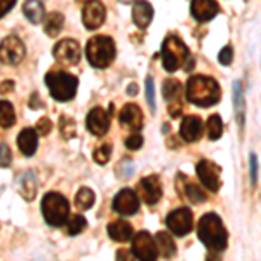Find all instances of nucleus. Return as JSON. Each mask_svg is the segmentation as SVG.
<instances>
[{
  "label": "nucleus",
  "mask_w": 261,
  "mask_h": 261,
  "mask_svg": "<svg viewBox=\"0 0 261 261\" xmlns=\"http://www.w3.org/2000/svg\"><path fill=\"white\" fill-rule=\"evenodd\" d=\"M221 98V89L211 77H204V75H195V77L188 79L187 82V99L195 107L207 108L216 105Z\"/></svg>",
  "instance_id": "obj_1"
},
{
  "label": "nucleus",
  "mask_w": 261,
  "mask_h": 261,
  "mask_svg": "<svg viewBox=\"0 0 261 261\" xmlns=\"http://www.w3.org/2000/svg\"><path fill=\"white\" fill-rule=\"evenodd\" d=\"M199 239L202 241L205 247L209 251L220 252L225 251L226 242H228V233H226V228L223 225V221L220 220V216L214 213H207L200 218L199 221Z\"/></svg>",
  "instance_id": "obj_2"
},
{
  "label": "nucleus",
  "mask_w": 261,
  "mask_h": 261,
  "mask_svg": "<svg viewBox=\"0 0 261 261\" xmlns=\"http://www.w3.org/2000/svg\"><path fill=\"white\" fill-rule=\"evenodd\" d=\"M42 216H44L45 223L54 228L65 226L70 220V204L65 195L58 192H49L44 195L40 202Z\"/></svg>",
  "instance_id": "obj_3"
},
{
  "label": "nucleus",
  "mask_w": 261,
  "mask_h": 261,
  "mask_svg": "<svg viewBox=\"0 0 261 261\" xmlns=\"http://www.w3.org/2000/svg\"><path fill=\"white\" fill-rule=\"evenodd\" d=\"M185 63H187V66H185L187 70H190V66L193 68V58H190L188 47L179 37L169 35L162 45V66L169 73H172V71L179 70Z\"/></svg>",
  "instance_id": "obj_4"
},
{
  "label": "nucleus",
  "mask_w": 261,
  "mask_h": 261,
  "mask_svg": "<svg viewBox=\"0 0 261 261\" xmlns=\"http://www.w3.org/2000/svg\"><path fill=\"white\" fill-rule=\"evenodd\" d=\"M45 86L49 87V92L54 99L65 103V101L75 98V92H77L79 87V79L63 70H54L45 75Z\"/></svg>",
  "instance_id": "obj_5"
},
{
  "label": "nucleus",
  "mask_w": 261,
  "mask_h": 261,
  "mask_svg": "<svg viewBox=\"0 0 261 261\" xmlns=\"http://www.w3.org/2000/svg\"><path fill=\"white\" fill-rule=\"evenodd\" d=\"M86 54H87V60H89L91 66H94V68H107V66L112 65V61L115 60V54H117L115 42L107 35L92 37V39L87 42Z\"/></svg>",
  "instance_id": "obj_6"
},
{
  "label": "nucleus",
  "mask_w": 261,
  "mask_h": 261,
  "mask_svg": "<svg viewBox=\"0 0 261 261\" xmlns=\"http://www.w3.org/2000/svg\"><path fill=\"white\" fill-rule=\"evenodd\" d=\"M24 44L21 42L19 37L9 35L0 42V63L7 66H18L24 60Z\"/></svg>",
  "instance_id": "obj_7"
},
{
  "label": "nucleus",
  "mask_w": 261,
  "mask_h": 261,
  "mask_svg": "<svg viewBox=\"0 0 261 261\" xmlns=\"http://www.w3.org/2000/svg\"><path fill=\"white\" fill-rule=\"evenodd\" d=\"M166 225L174 235H178V237H185L188 231H192V226H193L192 211L187 207L176 209V211L167 214Z\"/></svg>",
  "instance_id": "obj_8"
},
{
  "label": "nucleus",
  "mask_w": 261,
  "mask_h": 261,
  "mask_svg": "<svg viewBox=\"0 0 261 261\" xmlns=\"http://www.w3.org/2000/svg\"><path fill=\"white\" fill-rule=\"evenodd\" d=\"M130 252H133V256H136L138 259H157L159 247H157V242L150 237L148 231H140V233H136V237L133 239Z\"/></svg>",
  "instance_id": "obj_9"
},
{
  "label": "nucleus",
  "mask_w": 261,
  "mask_h": 261,
  "mask_svg": "<svg viewBox=\"0 0 261 261\" xmlns=\"http://www.w3.org/2000/svg\"><path fill=\"white\" fill-rule=\"evenodd\" d=\"M53 56L61 65H77L81 61V45L71 39L60 40L54 45Z\"/></svg>",
  "instance_id": "obj_10"
},
{
  "label": "nucleus",
  "mask_w": 261,
  "mask_h": 261,
  "mask_svg": "<svg viewBox=\"0 0 261 261\" xmlns=\"http://www.w3.org/2000/svg\"><path fill=\"white\" fill-rule=\"evenodd\" d=\"M220 174L221 169L211 161H200L197 164V176L202 181V185L205 187V190L216 193L220 190Z\"/></svg>",
  "instance_id": "obj_11"
},
{
  "label": "nucleus",
  "mask_w": 261,
  "mask_h": 261,
  "mask_svg": "<svg viewBox=\"0 0 261 261\" xmlns=\"http://www.w3.org/2000/svg\"><path fill=\"white\" fill-rule=\"evenodd\" d=\"M138 209H140V199H138L136 192L130 188H122L113 199V211L122 214V216L136 214Z\"/></svg>",
  "instance_id": "obj_12"
},
{
  "label": "nucleus",
  "mask_w": 261,
  "mask_h": 261,
  "mask_svg": "<svg viewBox=\"0 0 261 261\" xmlns=\"http://www.w3.org/2000/svg\"><path fill=\"white\" fill-rule=\"evenodd\" d=\"M86 124L89 133H92L94 136H105L110 129V113L101 107H94L87 113Z\"/></svg>",
  "instance_id": "obj_13"
},
{
  "label": "nucleus",
  "mask_w": 261,
  "mask_h": 261,
  "mask_svg": "<svg viewBox=\"0 0 261 261\" xmlns=\"http://www.w3.org/2000/svg\"><path fill=\"white\" fill-rule=\"evenodd\" d=\"M105 18H107V11H105L103 4L98 2V0H91V2L84 7L82 21L87 30H98L101 24L105 23Z\"/></svg>",
  "instance_id": "obj_14"
},
{
  "label": "nucleus",
  "mask_w": 261,
  "mask_h": 261,
  "mask_svg": "<svg viewBox=\"0 0 261 261\" xmlns=\"http://www.w3.org/2000/svg\"><path fill=\"white\" fill-rule=\"evenodd\" d=\"M138 190H140L141 199L148 205H155L162 197V185L157 176H146V178H143L140 181V185H138Z\"/></svg>",
  "instance_id": "obj_15"
},
{
  "label": "nucleus",
  "mask_w": 261,
  "mask_h": 261,
  "mask_svg": "<svg viewBox=\"0 0 261 261\" xmlns=\"http://www.w3.org/2000/svg\"><path fill=\"white\" fill-rule=\"evenodd\" d=\"M190 11L195 21L205 23V21L213 19L220 12V6H218L216 0H192Z\"/></svg>",
  "instance_id": "obj_16"
},
{
  "label": "nucleus",
  "mask_w": 261,
  "mask_h": 261,
  "mask_svg": "<svg viewBox=\"0 0 261 261\" xmlns=\"http://www.w3.org/2000/svg\"><path fill=\"white\" fill-rule=\"evenodd\" d=\"M179 134L187 143H195L200 140L202 136V120L197 115L192 117H185L181 122Z\"/></svg>",
  "instance_id": "obj_17"
},
{
  "label": "nucleus",
  "mask_w": 261,
  "mask_h": 261,
  "mask_svg": "<svg viewBox=\"0 0 261 261\" xmlns=\"http://www.w3.org/2000/svg\"><path fill=\"white\" fill-rule=\"evenodd\" d=\"M176 188L183 193L185 199H188L192 202V204H200V202L205 200V193L200 190L197 185L190 183L187 178H185V174H178V178H176Z\"/></svg>",
  "instance_id": "obj_18"
},
{
  "label": "nucleus",
  "mask_w": 261,
  "mask_h": 261,
  "mask_svg": "<svg viewBox=\"0 0 261 261\" xmlns=\"http://www.w3.org/2000/svg\"><path fill=\"white\" fill-rule=\"evenodd\" d=\"M120 125L134 130H140L143 125V112L138 105L127 103L120 112Z\"/></svg>",
  "instance_id": "obj_19"
},
{
  "label": "nucleus",
  "mask_w": 261,
  "mask_h": 261,
  "mask_svg": "<svg viewBox=\"0 0 261 261\" xmlns=\"http://www.w3.org/2000/svg\"><path fill=\"white\" fill-rule=\"evenodd\" d=\"M151 18H153V7H151L150 2L146 0H138L133 7V19H134V24L141 30L150 27L151 23Z\"/></svg>",
  "instance_id": "obj_20"
},
{
  "label": "nucleus",
  "mask_w": 261,
  "mask_h": 261,
  "mask_svg": "<svg viewBox=\"0 0 261 261\" xmlns=\"http://www.w3.org/2000/svg\"><path fill=\"white\" fill-rule=\"evenodd\" d=\"M37 145H39V133L32 127H24L18 136V146L19 151L24 157H32L37 151Z\"/></svg>",
  "instance_id": "obj_21"
},
{
  "label": "nucleus",
  "mask_w": 261,
  "mask_h": 261,
  "mask_svg": "<svg viewBox=\"0 0 261 261\" xmlns=\"http://www.w3.org/2000/svg\"><path fill=\"white\" fill-rule=\"evenodd\" d=\"M18 188L19 193L24 200H33L37 195V188H39V183H37V176L33 171H24L23 174L18 178Z\"/></svg>",
  "instance_id": "obj_22"
},
{
  "label": "nucleus",
  "mask_w": 261,
  "mask_h": 261,
  "mask_svg": "<svg viewBox=\"0 0 261 261\" xmlns=\"http://www.w3.org/2000/svg\"><path fill=\"white\" fill-rule=\"evenodd\" d=\"M23 14L32 24L42 23V19H44V16H45L44 4H42L40 0H27L23 6Z\"/></svg>",
  "instance_id": "obj_23"
},
{
  "label": "nucleus",
  "mask_w": 261,
  "mask_h": 261,
  "mask_svg": "<svg viewBox=\"0 0 261 261\" xmlns=\"http://www.w3.org/2000/svg\"><path fill=\"white\" fill-rule=\"evenodd\" d=\"M108 235L115 242H127L133 237V226L127 221H115L108 225Z\"/></svg>",
  "instance_id": "obj_24"
},
{
  "label": "nucleus",
  "mask_w": 261,
  "mask_h": 261,
  "mask_svg": "<svg viewBox=\"0 0 261 261\" xmlns=\"http://www.w3.org/2000/svg\"><path fill=\"white\" fill-rule=\"evenodd\" d=\"M233 108L237 113V120H239V127L241 130L244 129V119H246V103H244V91H242V84L235 82L233 84Z\"/></svg>",
  "instance_id": "obj_25"
},
{
  "label": "nucleus",
  "mask_w": 261,
  "mask_h": 261,
  "mask_svg": "<svg viewBox=\"0 0 261 261\" xmlns=\"http://www.w3.org/2000/svg\"><path fill=\"white\" fill-rule=\"evenodd\" d=\"M155 242H157L159 247V254H162L164 258H171V256L176 254V246L167 231H159L157 237H155Z\"/></svg>",
  "instance_id": "obj_26"
},
{
  "label": "nucleus",
  "mask_w": 261,
  "mask_h": 261,
  "mask_svg": "<svg viewBox=\"0 0 261 261\" xmlns=\"http://www.w3.org/2000/svg\"><path fill=\"white\" fill-rule=\"evenodd\" d=\"M63 24H65L63 14H60V12H50L47 18H45L44 30L49 37H56V35H60V32L63 30Z\"/></svg>",
  "instance_id": "obj_27"
},
{
  "label": "nucleus",
  "mask_w": 261,
  "mask_h": 261,
  "mask_svg": "<svg viewBox=\"0 0 261 261\" xmlns=\"http://www.w3.org/2000/svg\"><path fill=\"white\" fill-rule=\"evenodd\" d=\"M164 98L169 101V105H179V96H181V84L174 79H167L162 86Z\"/></svg>",
  "instance_id": "obj_28"
},
{
  "label": "nucleus",
  "mask_w": 261,
  "mask_h": 261,
  "mask_svg": "<svg viewBox=\"0 0 261 261\" xmlns=\"http://www.w3.org/2000/svg\"><path fill=\"white\" fill-rule=\"evenodd\" d=\"M16 124V112L9 101H0V127L9 129Z\"/></svg>",
  "instance_id": "obj_29"
},
{
  "label": "nucleus",
  "mask_w": 261,
  "mask_h": 261,
  "mask_svg": "<svg viewBox=\"0 0 261 261\" xmlns=\"http://www.w3.org/2000/svg\"><path fill=\"white\" fill-rule=\"evenodd\" d=\"M94 200H96L94 192L87 187H82L81 190L77 192V195H75V205H77L81 211H87V209H91L92 204H94Z\"/></svg>",
  "instance_id": "obj_30"
},
{
  "label": "nucleus",
  "mask_w": 261,
  "mask_h": 261,
  "mask_svg": "<svg viewBox=\"0 0 261 261\" xmlns=\"http://www.w3.org/2000/svg\"><path fill=\"white\" fill-rule=\"evenodd\" d=\"M207 136L209 140H220L221 134H223V120L220 115H211L207 119Z\"/></svg>",
  "instance_id": "obj_31"
},
{
  "label": "nucleus",
  "mask_w": 261,
  "mask_h": 261,
  "mask_svg": "<svg viewBox=\"0 0 261 261\" xmlns=\"http://www.w3.org/2000/svg\"><path fill=\"white\" fill-rule=\"evenodd\" d=\"M86 226H87V221H86V218L81 216V214L71 216L68 223H66V230H68V235H71V237L82 233V231L86 230Z\"/></svg>",
  "instance_id": "obj_32"
},
{
  "label": "nucleus",
  "mask_w": 261,
  "mask_h": 261,
  "mask_svg": "<svg viewBox=\"0 0 261 261\" xmlns=\"http://www.w3.org/2000/svg\"><path fill=\"white\" fill-rule=\"evenodd\" d=\"M60 130H61V136L65 140H71L77 133V127H75V120L71 117H66V115H61V120H60Z\"/></svg>",
  "instance_id": "obj_33"
},
{
  "label": "nucleus",
  "mask_w": 261,
  "mask_h": 261,
  "mask_svg": "<svg viewBox=\"0 0 261 261\" xmlns=\"http://www.w3.org/2000/svg\"><path fill=\"white\" fill-rule=\"evenodd\" d=\"M110 157H112V145L110 143H105V145L98 146V148L94 150V153H92V159H94L99 166H105V164L110 161Z\"/></svg>",
  "instance_id": "obj_34"
},
{
  "label": "nucleus",
  "mask_w": 261,
  "mask_h": 261,
  "mask_svg": "<svg viewBox=\"0 0 261 261\" xmlns=\"http://www.w3.org/2000/svg\"><path fill=\"white\" fill-rule=\"evenodd\" d=\"M146 101H148L150 105V110L151 113H155V110H157V105H155V84H153V79L148 77L146 79Z\"/></svg>",
  "instance_id": "obj_35"
},
{
  "label": "nucleus",
  "mask_w": 261,
  "mask_h": 261,
  "mask_svg": "<svg viewBox=\"0 0 261 261\" xmlns=\"http://www.w3.org/2000/svg\"><path fill=\"white\" fill-rule=\"evenodd\" d=\"M12 161L11 148L6 143H0V167H9Z\"/></svg>",
  "instance_id": "obj_36"
},
{
  "label": "nucleus",
  "mask_w": 261,
  "mask_h": 261,
  "mask_svg": "<svg viewBox=\"0 0 261 261\" xmlns=\"http://www.w3.org/2000/svg\"><path fill=\"white\" fill-rule=\"evenodd\" d=\"M143 145V136L140 133H133L130 136H127V140H125V148L129 150H140Z\"/></svg>",
  "instance_id": "obj_37"
},
{
  "label": "nucleus",
  "mask_w": 261,
  "mask_h": 261,
  "mask_svg": "<svg viewBox=\"0 0 261 261\" xmlns=\"http://www.w3.org/2000/svg\"><path fill=\"white\" fill-rule=\"evenodd\" d=\"M50 129H53V122H50L47 117H42L40 120H37V133L40 134V136H47L50 133Z\"/></svg>",
  "instance_id": "obj_38"
},
{
  "label": "nucleus",
  "mask_w": 261,
  "mask_h": 261,
  "mask_svg": "<svg viewBox=\"0 0 261 261\" xmlns=\"http://www.w3.org/2000/svg\"><path fill=\"white\" fill-rule=\"evenodd\" d=\"M218 60H220L221 65H225V66H228L231 60H233V49L230 47V45H226V47H223L220 50V56H218Z\"/></svg>",
  "instance_id": "obj_39"
},
{
  "label": "nucleus",
  "mask_w": 261,
  "mask_h": 261,
  "mask_svg": "<svg viewBox=\"0 0 261 261\" xmlns=\"http://www.w3.org/2000/svg\"><path fill=\"white\" fill-rule=\"evenodd\" d=\"M251 181L252 185H256V179H258V157H256L254 153H251Z\"/></svg>",
  "instance_id": "obj_40"
},
{
  "label": "nucleus",
  "mask_w": 261,
  "mask_h": 261,
  "mask_svg": "<svg viewBox=\"0 0 261 261\" xmlns=\"http://www.w3.org/2000/svg\"><path fill=\"white\" fill-rule=\"evenodd\" d=\"M14 4L16 0H0V18H4L14 7Z\"/></svg>",
  "instance_id": "obj_41"
},
{
  "label": "nucleus",
  "mask_w": 261,
  "mask_h": 261,
  "mask_svg": "<svg viewBox=\"0 0 261 261\" xmlns=\"http://www.w3.org/2000/svg\"><path fill=\"white\" fill-rule=\"evenodd\" d=\"M30 108H33V110H37V108H44V103H42V99L39 98V94H37V92H33V94H32Z\"/></svg>",
  "instance_id": "obj_42"
},
{
  "label": "nucleus",
  "mask_w": 261,
  "mask_h": 261,
  "mask_svg": "<svg viewBox=\"0 0 261 261\" xmlns=\"http://www.w3.org/2000/svg\"><path fill=\"white\" fill-rule=\"evenodd\" d=\"M14 89V82L12 81H6L0 84V94H7V92H11Z\"/></svg>",
  "instance_id": "obj_43"
},
{
  "label": "nucleus",
  "mask_w": 261,
  "mask_h": 261,
  "mask_svg": "<svg viewBox=\"0 0 261 261\" xmlns=\"http://www.w3.org/2000/svg\"><path fill=\"white\" fill-rule=\"evenodd\" d=\"M127 94H129V96H136V94H138V84H129Z\"/></svg>",
  "instance_id": "obj_44"
},
{
  "label": "nucleus",
  "mask_w": 261,
  "mask_h": 261,
  "mask_svg": "<svg viewBox=\"0 0 261 261\" xmlns=\"http://www.w3.org/2000/svg\"><path fill=\"white\" fill-rule=\"evenodd\" d=\"M119 2H122V4H130V2H134V0H119Z\"/></svg>",
  "instance_id": "obj_45"
},
{
  "label": "nucleus",
  "mask_w": 261,
  "mask_h": 261,
  "mask_svg": "<svg viewBox=\"0 0 261 261\" xmlns=\"http://www.w3.org/2000/svg\"><path fill=\"white\" fill-rule=\"evenodd\" d=\"M77 2H81V4H89L91 0H77Z\"/></svg>",
  "instance_id": "obj_46"
}]
</instances>
